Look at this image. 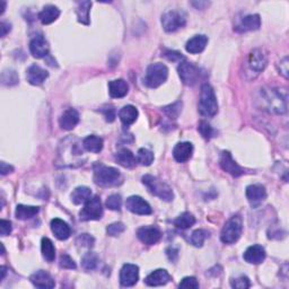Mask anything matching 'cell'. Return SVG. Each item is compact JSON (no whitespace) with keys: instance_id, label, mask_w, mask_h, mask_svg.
<instances>
[{"instance_id":"obj_6","label":"cell","mask_w":289,"mask_h":289,"mask_svg":"<svg viewBox=\"0 0 289 289\" xmlns=\"http://www.w3.org/2000/svg\"><path fill=\"white\" fill-rule=\"evenodd\" d=\"M243 230L242 218L239 216H234L225 224L220 234L221 242L225 244H233L238 241Z\"/></svg>"},{"instance_id":"obj_43","label":"cell","mask_w":289,"mask_h":289,"mask_svg":"<svg viewBox=\"0 0 289 289\" xmlns=\"http://www.w3.org/2000/svg\"><path fill=\"white\" fill-rule=\"evenodd\" d=\"M230 284H232L233 288H238V289H245L251 286L250 279H248L246 275H239V277L233 279L230 281Z\"/></svg>"},{"instance_id":"obj_48","label":"cell","mask_w":289,"mask_h":289,"mask_svg":"<svg viewBox=\"0 0 289 289\" xmlns=\"http://www.w3.org/2000/svg\"><path fill=\"white\" fill-rule=\"evenodd\" d=\"M101 112L105 116V120L107 122H113L115 120V110L113 106H107V107H103L101 108Z\"/></svg>"},{"instance_id":"obj_30","label":"cell","mask_w":289,"mask_h":289,"mask_svg":"<svg viewBox=\"0 0 289 289\" xmlns=\"http://www.w3.org/2000/svg\"><path fill=\"white\" fill-rule=\"evenodd\" d=\"M90 7H92V2L88 0H84V2L77 3V17H78V22L84 25L89 24V12Z\"/></svg>"},{"instance_id":"obj_39","label":"cell","mask_w":289,"mask_h":289,"mask_svg":"<svg viewBox=\"0 0 289 289\" xmlns=\"http://www.w3.org/2000/svg\"><path fill=\"white\" fill-rule=\"evenodd\" d=\"M163 111L171 119H178L181 111H182V102H175L171 105L163 107Z\"/></svg>"},{"instance_id":"obj_41","label":"cell","mask_w":289,"mask_h":289,"mask_svg":"<svg viewBox=\"0 0 289 289\" xmlns=\"http://www.w3.org/2000/svg\"><path fill=\"white\" fill-rule=\"evenodd\" d=\"M2 83L7 86L16 85L18 83V76L16 74V71L5 70L2 75Z\"/></svg>"},{"instance_id":"obj_2","label":"cell","mask_w":289,"mask_h":289,"mask_svg":"<svg viewBox=\"0 0 289 289\" xmlns=\"http://www.w3.org/2000/svg\"><path fill=\"white\" fill-rule=\"evenodd\" d=\"M261 102L263 110L275 114H283L287 111L286 101L280 96V94L274 89L263 88L261 89Z\"/></svg>"},{"instance_id":"obj_8","label":"cell","mask_w":289,"mask_h":289,"mask_svg":"<svg viewBox=\"0 0 289 289\" xmlns=\"http://www.w3.org/2000/svg\"><path fill=\"white\" fill-rule=\"evenodd\" d=\"M179 76L184 85L193 86L197 84V81L200 78V70L199 68L191 62L183 61L180 63L178 67Z\"/></svg>"},{"instance_id":"obj_11","label":"cell","mask_w":289,"mask_h":289,"mask_svg":"<svg viewBox=\"0 0 289 289\" xmlns=\"http://www.w3.org/2000/svg\"><path fill=\"white\" fill-rule=\"evenodd\" d=\"M125 207L129 211L137 215H151L153 212L151 205L139 196H132L126 199Z\"/></svg>"},{"instance_id":"obj_23","label":"cell","mask_w":289,"mask_h":289,"mask_svg":"<svg viewBox=\"0 0 289 289\" xmlns=\"http://www.w3.org/2000/svg\"><path fill=\"white\" fill-rule=\"evenodd\" d=\"M193 146L191 142H179L173 149V157L178 163H185L192 156Z\"/></svg>"},{"instance_id":"obj_33","label":"cell","mask_w":289,"mask_h":289,"mask_svg":"<svg viewBox=\"0 0 289 289\" xmlns=\"http://www.w3.org/2000/svg\"><path fill=\"white\" fill-rule=\"evenodd\" d=\"M39 211H40V208H39V207L18 205V206L16 207L15 216H16L17 219L26 220V219L32 218V217H34L35 215H38Z\"/></svg>"},{"instance_id":"obj_35","label":"cell","mask_w":289,"mask_h":289,"mask_svg":"<svg viewBox=\"0 0 289 289\" xmlns=\"http://www.w3.org/2000/svg\"><path fill=\"white\" fill-rule=\"evenodd\" d=\"M196 224V218L190 212H183L174 220V225L181 229H188Z\"/></svg>"},{"instance_id":"obj_21","label":"cell","mask_w":289,"mask_h":289,"mask_svg":"<svg viewBox=\"0 0 289 289\" xmlns=\"http://www.w3.org/2000/svg\"><path fill=\"white\" fill-rule=\"evenodd\" d=\"M171 279L172 277L166 270L157 269L147 275L146 279H144V282H146V284H148V286L157 287V286H163V284L167 283Z\"/></svg>"},{"instance_id":"obj_44","label":"cell","mask_w":289,"mask_h":289,"mask_svg":"<svg viewBox=\"0 0 289 289\" xmlns=\"http://www.w3.org/2000/svg\"><path fill=\"white\" fill-rule=\"evenodd\" d=\"M77 245L81 247H93L95 239L93 236H90L89 234H81L80 236L77 238Z\"/></svg>"},{"instance_id":"obj_29","label":"cell","mask_w":289,"mask_h":289,"mask_svg":"<svg viewBox=\"0 0 289 289\" xmlns=\"http://www.w3.org/2000/svg\"><path fill=\"white\" fill-rule=\"evenodd\" d=\"M115 160L121 166L125 167V169H132V167L135 166V162H137L133 154L126 148H123L121 149L120 152H117L115 155Z\"/></svg>"},{"instance_id":"obj_53","label":"cell","mask_w":289,"mask_h":289,"mask_svg":"<svg viewBox=\"0 0 289 289\" xmlns=\"http://www.w3.org/2000/svg\"><path fill=\"white\" fill-rule=\"evenodd\" d=\"M0 29H2V38H5V36L7 35V33H9V32H11L12 27H11V24H9V23L3 22L2 23V27H0Z\"/></svg>"},{"instance_id":"obj_26","label":"cell","mask_w":289,"mask_h":289,"mask_svg":"<svg viewBox=\"0 0 289 289\" xmlns=\"http://www.w3.org/2000/svg\"><path fill=\"white\" fill-rule=\"evenodd\" d=\"M129 86L123 79H115L108 83V93L113 98L124 97L128 94Z\"/></svg>"},{"instance_id":"obj_15","label":"cell","mask_w":289,"mask_h":289,"mask_svg":"<svg viewBox=\"0 0 289 289\" xmlns=\"http://www.w3.org/2000/svg\"><path fill=\"white\" fill-rule=\"evenodd\" d=\"M49 43L42 35H36L30 42V51L36 59H42L49 54Z\"/></svg>"},{"instance_id":"obj_51","label":"cell","mask_w":289,"mask_h":289,"mask_svg":"<svg viewBox=\"0 0 289 289\" xmlns=\"http://www.w3.org/2000/svg\"><path fill=\"white\" fill-rule=\"evenodd\" d=\"M164 56L171 61H180L181 63V60H184V57L182 56V53L176 52V51H167Z\"/></svg>"},{"instance_id":"obj_46","label":"cell","mask_w":289,"mask_h":289,"mask_svg":"<svg viewBox=\"0 0 289 289\" xmlns=\"http://www.w3.org/2000/svg\"><path fill=\"white\" fill-rule=\"evenodd\" d=\"M59 265L61 266L62 269H76V263L75 261L71 259V257L68 254H62L60 256V261H59Z\"/></svg>"},{"instance_id":"obj_17","label":"cell","mask_w":289,"mask_h":289,"mask_svg":"<svg viewBox=\"0 0 289 289\" xmlns=\"http://www.w3.org/2000/svg\"><path fill=\"white\" fill-rule=\"evenodd\" d=\"M246 198L248 202H250L253 207L260 205V203L266 198V191L263 185L261 184L248 185L246 188Z\"/></svg>"},{"instance_id":"obj_19","label":"cell","mask_w":289,"mask_h":289,"mask_svg":"<svg viewBox=\"0 0 289 289\" xmlns=\"http://www.w3.org/2000/svg\"><path fill=\"white\" fill-rule=\"evenodd\" d=\"M48 77H49L48 71L38 65L31 66L26 72L27 81H29L31 85H34V86L42 85Z\"/></svg>"},{"instance_id":"obj_34","label":"cell","mask_w":289,"mask_h":289,"mask_svg":"<svg viewBox=\"0 0 289 289\" xmlns=\"http://www.w3.org/2000/svg\"><path fill=\"white\" fill-rule=\"evenodd\" d=\"M41 251L42 255L48 262H52L56 257V247H54L52 241L48 237H43L41 241Z\"/></svg>"},{"instance_id":"obj_47","label":"cell","mask_w":289,"mask_h":289,"mask_svg":"<svg viewBox=\"0 0 289 289\" xmlns=\"http://www.w3.org/2000/svg\"><path fill=\"white\" fill-rule=\"evenodd\" d=\"M180 288H199L198 280L194 277H185L179 283Z\"/></svg>"},{"instance_id":"obj_24","label":"cell","mask_w":289,"mask_h":289,"mask_svg":"<svg viewBox=\"0 0 289 289\" xmlns=\"http://www.w3.org/2000/svg\"><path fill=\"white\" fill-rule=\"evenodd\" d=\"M51 229L58 239L60 241H66L70 237L71 230L69 225H68L66 221H63L59 218H54L51 220Z\"/></svg>"},{"instance_id":"obj_38","label":"cell","mask_w":289,"mask_h":289,"mask_svg":"<svg viewBox=\"0 0 289 289\" xmlns=\"http://www.w3.org/2000/svg\"><path fill=\"white\" fill-rule=\"evenodd\" d=\"M207 237H209V232L206 229H197L191 235V243L194 246L201 247Z\"/></svg>"},{"instance_id":"obj_42","label":"cell","mask_w":289,"mask_h":289,"mask_svg":"<svg viewBox=\"0 0 289 289\" xmlns=\"http://www.w3.org/2000/svg\"><path fill=\"white\" fill-rule=\"evenodd\" d=\"M105 205L110 210L119 211L121 209V206H122V199L119 194H112V196L107 198Z\"/></svg>"},{"instance_id":"obj_20","label":"cell","mask_w":289,"mask_h":289,"mask_svg":"<svg viewBox=\"0 0 289 289\" xmlns=\"http://www.w3.org/2000/svg\"><path fill=\"white\" fill-rule=\"evenodd\" d=\"M79 122V113L75 108H68L62 113L60 119H59V124H60L63 130L70 131L78 124Z\"/></svg>"},{"instance_id":"obj_3","label":"cell","mask_w":289,"mask_h":289,"mask_svg":"<svg viewBox=\"0 0 289 289\" xmlns=\"http://www.w3.org/2000/svg\"><path fill=\"white\" fill-rule=\"evenodd\" d=\"M199 113L202 116L212 117L218 112V103L214 92V88L210 85L205 84L201 87L200 101H199Z\"/></svg>"},{"instance_id":"obj_49","label":"cell","mask_w":289,"mask_h":289,"mask_svg":"<svg viewBox=\"0 0 289 289\" xmlns=\"http://www.w3.org/2000/svg\"><path fill=\"white\" fill-rule=\"evenodd\" d=\"M12 223L9 220H5L2 219L0 221V234H2V236H7L12 233Z\"/></svg>"},{"instance_id":"obj_1","label":"cell","mask_w":289,"mask_h":289,"mask_svg":"<svg viewBox=\"0 0 289 289\" xmlns=\"http://www.w3.org/2000/svg\"><path fill=\"white\" fill-rule=\"evenodd\" d=\"M122 175L114 167H108L103 164L94 166V182L101 187H114L120 184Z\"/></svg>"},{"instance_id":"obj_50","label":"cell","mask_w":289,"mask_h":289,"mask_svg":"<svg viewBox=\"0 0 289 289\" xmlns=\"http://www.w3.org/2000/svg\"><path fill=\"white\" fill-rule=\"evenodd\" d=\"M279 63H280V65L278 66L279 72L284 77V78H288V72H289V69H288V57H284Z\"/></svg>"},{"instance_id":"obj_7","label":"cell","mask_w":289,"mask_h":289,"mask_svg":"<svg viewBox=\"0 0 289 289\" xmlns=\"http://www.w3.org/2000/svg\"><path fill=\"white\" fill-rule=\"evenodd\" d=\"M103 216V207L101 199L98 196H94L85 202V206L79 212V217L81 220H98Z\"/></svg>"},{"instance_id":"obj_40","label":"cell","mask_w":289,"mask_h":289,"mask_svg":"<svg viewBox=\"0 0 289 289\" xmlns=\"http://www.w3.org/2000/svg\"><path fill=\"white\" fill-rule=\"evenodd\" d=\"M198 130L202 137L208 140L211 139L212 137H215V134H216V131L212 129V126L209 123H207L206 121H201L200 123H199Z\"/></svg>"},{"instance_id":"obj_25","label":"cell","mask_w":289,"mask_h":289,"mask_svg":"<svg viewBox=\"0 0 289 289\" xmlns=\"http://www.w3.org/2000/svg\"><path fill=\"white\" fill-rule=\"evenodd\" d=\"M207 44H208V36L196 35L188 41L187 45H185V49H187V51L189 53L197 54L202 52L203 50L206 49Z\"/></svg>"},{"instance_id":"obj_22","label":"cell","mask_w":289,"mask_h":289,"mask_svg":"<svg viewBox=\"0 0 289 289\" xmlns=\"http://www.w3.org/2000/svg\"><path fill=\"white\" fill-rule=\"evenodd\" d=\"M265 250L261 245H252L244 253V260L251 264H260L265 259Z\"/></svg>"},{"instance_id":"obj_28","label":"cell","mask_w":289,"mask_h":289,"mask_svg":"<svg viewBox=\"0 0 289 289\" xmlns=\"http://www.w3.org/2000/svg\"><path fill=\"white\" fill-rule=\"evenodd\" d=\"M138 110L133 105H125L120 110L119 117L122 123L125 126H129L134 123L135 120L138 119Z\"/></svg>"},{"instance_id":"obj_54","label":"cell","mask_w":289,"mask_h":289,"mask_svg":"<svg viewBox=\"0 0 289 289\" xmlns=\"http://www.w3.org/2000/svg\"><path fill=\"white\" fill-rule=\"evenodd\" d=\"M0 5H2V12H0V15H3L4 14V12H5V9H6V3L4 2V0H2V2H0Z\"/></svg>"},{"instance_id":"obj_13","label":"cell","mask_w":289,"mask_h":289,"mask_svg":"<svg viewBox=\"0 0 289 289\" xmlns=\"http://www.w3.org/2000/svg\"><path fill=\"white\" fill-rule=\"evenodd\" d=\"M247 63L250 69L257 75L264 70L266 63H268V58H266V54H264L261 49H254L248 54Z\"/></svg>"},{"instance_id":"obj_52","label":"cell","mask_w":289,"mask_h":289,"mask_svg":"<svg viewBox=\"0 0 289 289\" xmlns=\"http://www.w3.org/2000/svg\"><path fill=\"white\" fill-rule=\"evenodd\" d=\"M13 171H14V167H13V166L6 164V163H5V162L0 163V173H2V175H6V174H8V173H12Z\"/></svg>"},{"instance_id":"obj_27","label":"cell","mask_w":289,"mask_h":289,"mask_svg":"<svg viewBox=\"0 0 289 289\" xmlns=\"http://www.w3.org/2000/svg\"><path fill=\"white\" fill-rule=\"evenodd\" d=\"M59 16H60V11L53 5H48L39 13V20L43 25L51 24L54 21H57Z\"/></svg>"},{"instance_id":"obj_9","label":"cell","mask_w":289,"mask_h":289,"mask_svg":"<svg viewBox=\"0 0 289 289\" xmlns=\"http://www.w3.org/2000/svg\"><path fill=\"white\" fill-rule=\"evenodd\" d=\"M185 23H187V21H185L183 14L176 11H169L163 14L162 16L163 29L169 32V33L182 29Z\"/></svg>"},{"instance_id":"obj_5","label":"cell","mask_w":289,"mask_h":289,"mask_svg":"<svg viewBox=\"0 0 289 289\" xmlns=\"http://www.w3.org/2000/svg\"><path fill=\"white\" fill-rule=\"evenodd\" d=\"M167 77H169V69L165 65H163L161 62L152 63L147 68L146 76H144V84L151 88H157L165 83Z\"/></svg>"},{"instance_id":"obj_10","label":"cell","mask_w":289,"mask_h":289,"mask_svg":"<svg viewBox=\"0 0 289 289\" xmlns=\"http://www.w3.org/2000/svg\"><path fill=\"white\" fill-rule=\"evenodd\" d=\"M219 164L221 169H223L225 172H227L228 174L234 176V178H238V176L246 173V170L243 169L242 166H239L237 163L233 160L232 154H230L229 152L225 151L221 153Z\"/></svg>"},{"instance_id":"obj_16","label":"cell","mask_w":289,"mask_h":289,"mask_svg":"<svg viewBox=\"0 0 289 289\" xmlns=\"http://www.w3.org/2000/svg\"><path fill=\"white\" fill-rule=\"evenodd\" d=\"M261 26V18L259 15H247L243 17L241 21L238 22V24L234 27V30L239 33L243 32H250V31H256L259 30Z\"/></svg>"},{"instance_id":"obj_55","label":"cell","mask_w":289,"mask_h":289,"mask_svg":"<svg viewBox=\"0 0 289 289\" xmlns=\"http://www.w3.org/2000/svg\"><path fill=\"white\" fill-rule=\"evenodd\" d=\"M6 266H2V280H4L5 275H6Z\"/></svg>"},{"instance_id":"obj_32","label":"cell","mask_w":289,"mask_h":289,"mask_svg":"<svg viewBox=\"0 0 289 289\" xmlns=\"http://www.w3.org/2000/svg\"><path fill=\"white\" fill-rule=\"evenodd\" d=\"M70 198L75 205H81L92 198V191L87 187H78L72 191Z\"/></svg>"},{"instance_id":"obj_14","label":"cell","mask_w":289,"mask_h":289,"mask_svg":"<svg viewBox=\"0 0 289 289\" xmlns=\"http://www.w3.org/2000/svg\"><path fill=\"white\" fill-rule=\"evenodd\" d=\"M137 237L141 241L143 244L147 245H154L162 237L161 230L154 226H143L137 230Z\"/></svg>"},{"instance_id":"obj_18","label":"cell","mask_w":289,"mask_h":289,"mask_svg":"<svg viewBox=\"0 0 289 289\" xmlns=\"http://www.w3.org/2000/svg\"><path fill=\"white\" fill-rule=\"evenodd\" d=\"M30 280H31V282L38 288L51 289L56 286V282H54V280L51 275H50V273H48L47 271H43V270L36 271L35 273L31 275Z\"/></svg>"},{"instance_id":"obj_37","label":"cell","mask_w":289,"mask_h":289,"mask_svg":"<svg viewBox=\"0 0 289 289\" xmlns=\"http://www.w3.org/2000/svg\"><path fill=\"white\" fill-rule=\"evenodd\" d=\"M137 162L142 166H149L154 162V154L147 148H140L137 153Z\"/></svg>"},{"instance_id":"obj_45","label":"cell","mask_w":289,"mask_h":289,"mask_svg":"<svg viewBox=\"0 0 289 289\" xmlns=\"http://www.w3.org/2000/svg\"><path fill=\"white\" fill-rule=\"evenodd\" d=\"M125 230V226L122 223H113L107 226L106 232L110 236H117V235L122 234Z\"/></svg>"},{"instance_id":"obj_4","label":"cell","mask_w":289,"mask_h":289,"mask_svg":"<svg viewBox=\"0 0 289 289\" xmlns=\"http://www.w3.org/2000/svg\"><path fill=\"white\" fill-rule=\"evenodd\" d=\"M141 181H142V183L147 187L148 191L152 194H154V196H156L160 199H162V200L167 201V202L173 200L174 194L170 185L166 184L165 182H163L162 180L156 178V176L147 174L142 176Z\"/></svg>"},{"instance_id":"obj_36","label":"cell","mask_w":289,"mask_h":289,"mask_svg":"<svg viewBox=\"0 0 289 289\" xmlns=\"http://www.w3.org/2000/svg\"><path fill=\"white\" fill-rule=\"evenodd\" d=\"M98 264V256L94 252H87L81 259V266L85 270L90 271L96 268Z\"/></svg>"},{"instance_id":"obj_31","label":"cell","mask_w":289,"mask_h":289,"mask_svg":"<svg viewBox=\"0 0 289 289\" xmlns=\"http://www.w3.org/2000/svg\"><path fill=\"white\" fill-rule=\"evenodd\" d=\"M83 146L87 152L97 154L103 149V139L95 134L88 135L84 139Z\"/></svg>"},{"instance_id":"obj_12","label":"cell","mask_w":289,"mask_h":289,"mask_svg":"<svg viewBox=\"0 0 289 289\" xmlns=\"http://www.w3.org/2000/svg\"><path fill=\"white\" fill-rule=\"evenodd\" d=\"M139 279V268L135 264L126 263L120 271V282L123 287H131Z\"/></svg>"}]
</instances>
